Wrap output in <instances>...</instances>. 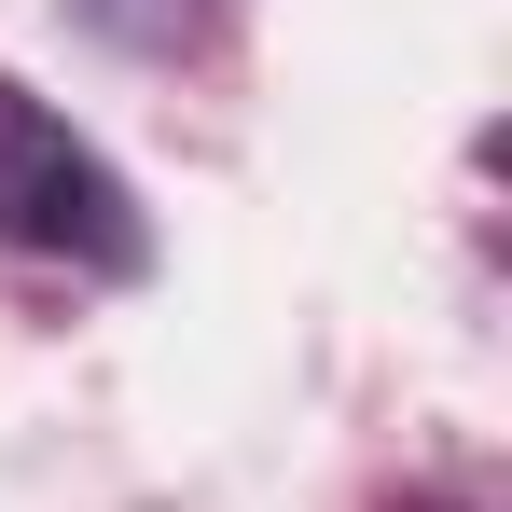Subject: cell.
<instances>
[{
    "label": "cell",
    "instance_id": "cell-1",
    "mask_svg": "<svg viewBox=\"0 0 512 512\" xmlns=\"http://www.w3.org/2000/svg\"><path fill=\"white\" fill-rule=\"evenodd\" d=\"M0 250H42V263H97V277H139L153 236H139V194L97 167L84 139L42 111V97L0 70Z\"/></svg>",
    "mask_w": 512,
    "mask_h": 512
},
{
    "label": "cell",
    "instance_id": "cell-2",
    "mask_svg": "<svg viewBox=\"0 0 512 512\" xmlns=\"http://www.w3.org/2000/svg\"><path fill=\"white\" fill-rule=\"evenodd\" d=\"M97 42H125V56H180L194 28H208V0H84Z\"/></svg>",
    "mask_w": 512,
    "mask_h": 512
}]
</instances>
